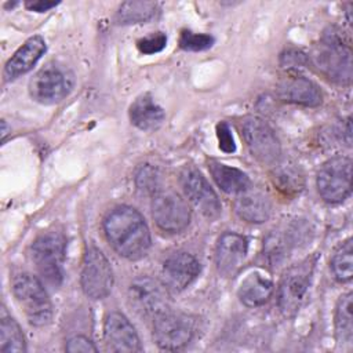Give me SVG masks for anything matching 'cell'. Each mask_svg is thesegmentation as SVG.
Here are the masks:
<instances>
[{
    "mask_svg": "<svg viewBox=\"0 0 353 353\" xmlns=\"http://www.w3.org/2000/svg\"><path fill=\"white\" fill-rule=\"evenodd\" d=\"M331 270L338 281L346 283L353 276V241L347 239L332 255Z\"/></svg>",
    "mask_w": 353,
    "mask_h": 353,
    "instance_id": "484cf974",
    "label": "cell"
},
{
    "mask_svg": "<svg viewBox=\"0 0 353 353\" xmlns=\"http://www.w3.org/2000/svg\"><path fill=\"white\" fill-rule=\"evenodd\" d=\"M65 349H66V352H70V353H76V352H84V353L98 352V347L94 345V342L90 338L84 336V335H76V336L70 338L66 342Z\"/></svg>",
    "mask_w": 353,
    "mask_h": 353,
    "instance_id": "1f68e13d",
    "label": "cell"
},
{
    "mask_svg": "<svg viewBox=\"0 0 353 353\" xmlns=\"http://www.w3.org/2000/svg\"><path fill=\"white\" fill-rule=\"evenodd\" d=\"M283 63L285 66H298V65H302L305 62V55L299 51H287L283 57Z\"/></svg>",
    "mask_w": 353,
    "mask_h": 353,
    "instance_id": "836d02e7",
    "label": "cell"
},
{
    "mask_svg": "<svg viewBox=\"0 0 353 353\" xmlns=\"http://www.w3.org/2000/svg\"><path fill=\"white\" fill-rule=\"evenodd\" d=\"M131 123L142 131L157 130L165 119V113L160 105L154 102L150 94L139 95L128 110Z\"/></svg>",
    "mask_w": 353,
    "mask_h": 353,
    "instance_id": "ffe728a7",
    "label": "cell"
},
{
    "mask_svg": "<svg viewBox=\"0 0 353 353\" xmlns=\"http://www.w3.org/2000/svg\"><path fill=\"white\" fill-rule=\"evenodd\" d=\"M66 240L59 232H46L32 244V259L41 277L52 287L63 280V261Z\"/></svg>",
    "mask_w": 353,
    "mask_h": 353,
    "instance_id": "5b68a950",
    "label": "cell"
},
{
    "mask_svg": "<svg viewBox=\"0 0 353 353\" xmlns=\"http://www.w3.org/2000/svg\"><path fill=\"white\" fill-rule=\"evenodd\" d=\"M58 6V1H47V0H29L25 3V7L30 11L36 12H46L51 8Z\"/></svg>",
    "mask_w": 353,
    "mask_h": 353,
    "instance_id": "d6a6232c",
    "label": "cell"
},
{
    "mask_svg": "<svg viewBox=\"0 0 353 353\" xmlns=\"http://www.w3.org/2000/svg\"><path fill=\"white\" fill-rule=\"evenodd\" d=\"M216 138L219 143V149L225 153H233L236 150L234 138L232 134V130L228 123L221 121L216 124Z\"/></svg>",
    "mask_w": 353,
    "mask_h": 353,
    "instance_id": "4dcf8cb0",
    "label": "cell"
},
{
    "mask_svg": "<svg viewBox=\"0 0 353 353\" xmlns=\"http://www.w3.org/2000/svg\"><path fill=\"white\" fill-rule=\"evenodd\" d=\"M273 294V283L270 279L262 276L258 272L248 274L240 284L237 295L248 307L261 306L269 301Z\"/></svg>",
    "mask_w": 353,
    "mask_h": 353,
    "instance_id": "44dd1931",
    "label": "cell"
},
{
    "mask_svg": "<svg viewBox=\"0 0 353 353\" xmlns=\"http://www.w3.org/2000/svg\"><path fill=\"white\" fill-rule=\"evenodd\" d=\"M181 186L188 200L205 216L215 219L221 214V201L205 176L193 165H186L179 174Z\"/></svg>",
    "mask_w": 353,
    "mask_h": 353,
    "instance_id": "4fadbf2b",
    "label": "cell"
},
{
    "mask_svg": "<svg viewBox=\"0 0 353 353\" xmlns=\"http://www.w3.org/2000/svg\"><path fill=\"white\" fill-rule=\"evenodd\" d=\"M248 240L243 234L234 232H225L216 243L215 265L223 277L236 276L247 256Z\"/></svg>",
    "mask_w": 353,
    "mask_h": 353,
    "instance_id": "5bb4252c",
    "label": "cell"
},
{
    "mask_svg": "<svg viewBox=\"0 0 353 353\" xmlns=\"http://www.w3.org/2000/svg\"><path fill=\"white\" fill-rule=\"evenodd\" d=\"M157 10L154 1H124L116 12V21L120 25L145 23L156 17Z\"/></svg>",
    "mask_w": 353,
    "mask_h": 353,
    "instance_id": "603a6c76",
    "label": "cell"
},
{
    "mask_svg": "<svg viewBox=\"0 0 353 353\" xmlns=\"http://www.w3.org/2000/svg\"><path fill=\"white\" fill-rule=\"evenodd\" d=\"M274 183L285 193H298L303 188V176L294 167H281L274 174Z\"/></svg>",
    "mask_w": 353,
    "mask_h": 353,
    "instance_id": "83f0119b",
    "label": "cell"
},
{
    "mask_svg": "<svg viewBox=\"0 0 353 353\" xmlns=\"http://www.w3.org/2000/svg\"><path fill=\"white\" fill-rule=\"evenodd\" d=\"M153 319V339L160 349L178 350L190 342L194 332L190 316L168 309Z\"/></svg>",
    "mask_w": 353,
    "mask_h": 353,
    "instance_id": "30bf717a",
    "label": "cell"
},
{
    "mask_svg": "<svg viewBox=\"0 0 353 353\" xmlns=\"http://www.w3.org/2000/svg\"><path fill=\"white\" fill-rule=\"evenodd\" d=\"M46 50L47 46L41 36L36 34L29 37L7 61L4 66L6 80H15L32 70L37 61L44 55Z\"/></svg>",
    "mask_w": 353,
    "mask_h": 353,
    "instance_id": "ac0fdd59",
    "label": "cell"
},
{
    "mask_svg": "<svg viewBox=\"0 0 353 353\" xmlns=\"http://www.w3.org/2000/svg\"><path fill=\"white\" fill-rule=\"evenodd\" d=\"M0 352L17 353L26 352V342L19 324L3 312L0 321Z\"/></svg>",
    "mask_w": 353,
    "mask_h": 353,
    "instance_id": "cb8c5ba5",
    "label": "cell"
},
{
    "mask_svg": "<svg viewBox=\"0 0 353 353\" xmlns=\"http://www.w3.org/2000/svg\"><path fill=\"white\" fill-rule=\"evenodd\" d=\"M321 199L330 204L345 201L352 192V159L334 156L319 170L316 179Z\"/></svg>",
    "mask_w": 353,
    "mask_h": 353,
    "instance_id": "8992f818",
    "label": "cell"
},
{
    "mask_svg": "<svg viewBox=\"0 0 353 353\" xmlns=\"http://www.w3.org/2000/svg\"><path fill=\"white\" fill-rule=\"evenodd\" d=\"M214 37L207 33H196L192 30H182L179 36V47L185 51H204L212 47Z\"/></svg>",
    "mask_w": 353,
    "mask_h": 353,
    "instance_id": "f1b7e54d",
    "label": "cell"
},
{
    "mask_svg": "<svg viewBox=\"0 0 353 353\" xmlns=\"http://www.w3.org/2000/svg\"><path fill=\"white\" fill-rule=\"evenodd\" d=\"M80 285L83 292L91 299H103L112 291L113 270L110 262L97 247H90L84 252Z\"/></svg>",
    "mask_w": 353,
    "mask_h": 353,
    "instance_id": "52a82bcc",
    "label": "cell"
},
{
    "mask_svg": "<svg viewBox=\"0 0 353 353\" xmlns=\"http://www.w3.org/2000/svg\"><path fill=\"white\" fill-rule=\"evenodd\" d=\"M72 84V77L66 69L48 63L30 79L29 92L34 101L43 105H54L70 92Z\"/></svg>",
    "mask_w": 353,
    "mask_h": 353,
    "instance_id": "8fae6325",
    "label": "cell"
},
{
    "mask_svg": "<svg viewBox=\"0 0 353 353\" xmlns=\"http://www.w3.org/2000/svg\"><path fill=\"white\" fill-rule=\"evenodd\" d=\"M12 294L23 309L30 324L46 325L52 319V303L41 281L30 273H19L12 279Z\"/></svg>",
    "mask_w": 353,
    "mask_h": 353,
    "instance_id": "277c9868",
    "label": "cell"
},
{
    "mask_svg": "<svg viewBox=\"0 0 353 353\" xmlns=\"http://www.w3.org/2000/svg\"><path fill=\"white\" fill-rule=\"evenodd\" d=\"M234 212L248 223H262L270 218L272 203L265 193L247 189L237 196Z\"/></svg>",
    "mask_w": 353,
    "mask_h": 353,
    "instance_id": "d6986e66",
    "label": "cell"
},
{
    "mask_svg": "<svg viewBox=\"0 0 353 353\" xmlns=\"http://www.w3.org/2000/svg\"><path fill=\"white\" fill-rule=\"evenodd\" d=\"M165 46H167V36L161 32L153 33V34L139 39L137 41V47H138L139 52L146 54V55L157 54V52L163 51Z\"/></svg>",
    "mask_w": 353,
    "mask_h": 353,
    "instance_id": "f546056e",
    "label": "cell"
},
{
    "mask_svg": "<svg viewBox=\"0 0 353 353\" xmlns=\"http://www.w3.org/2000/svg\"><path fill=\"white\" fill-rule=\"evenodd\" d=\"M316 262L317 255L306 256L288 268L283 274L277 290V303L280 312L285 317H292L299 310L309 290Z\"/></svg>",
    "mask_w": 353,
    "mask_h": 353,
    "instance_id": "3957f363",
    "label": "cell"
},
{
    "mask_svg": "<svg viewBox=\"0 0 353 353\" xmlns=\"http://www.w3.org/2000/svg\"><path fill=\"white\" fill-rule=\"evenodd\" d=\"M313 65L328 80L347 85L352 81V51L335 30L325 32L313 51Z\"/></svg>",
    "mask_w": 353,
    "mask_h": 353,
    "instance_id": "7a4b0ae2",
    "label": "cell"
},
{
    "mask_svg": "<svg viewBox=\"0 0 353 353\" xmlns=\"http://www.w3.org/2000/svg\"><path fill=\"white\" fill-rule=\"evenodd\" d=\"M135 186L142 194H150L153 196L154 193L159 192L160 186V176L159 172L154 167L150 164H142L138 167L135 172Z\"/></svg>",
    "mask_w": 353,
    "mask_h": 353,
    "instance_id": "4316f807",
    "label": "cell"
},
{
    "mask_svg": "<svg viewBox=\"0 0 353 353\" xmlns=\"http://www.w3.org/2000/svg\"><path fill=\"white\" fill-rule=\"evenodd\" d=\"M208 168L214 181L225 193L240 194L244 190L250 189V185H251L250 178L241 170L226 165L215 160H211L208 163Z\"/></svg>",
    "mask_w": 353,
    "mask_h": 353,
    "instance_id": "7402d4cb",
    "label": "cell"
},
{
    "mask_svg": "<svg viewBox=\"0 0 353 353\" xmlns=\"http://www.w3.org/2000/svg\"><path fill=\"white\" fill-rule=\"evenodd\" d=\"M276 94L283 102L307 108L319 106L323 101V94L319 85L299 74H288L283 77L276 85Z\"/></svg>",
    "mask_w": 353,
    "mask_h": 353,
    "instance_id": "e0dca14e",
    "label": "cell"
},
{
    "mask_svg": "<svg viewBox=\"0 0 353 353\" xmlns=\"http://www.w3.org/2000/svg\"><path fill=\"white\" fill-rule=\"evenodd\" d=\"M103 232L112 248L125 259H141L150 248L149 228L134 207L113 208L103 221Z\"/></svg>",
    "mask_w": 353,
    "mask_h": 353,
    "instance_id": "6da1fadb",
    "label": "cell"
},
{
    "mask_svg": "<svg viewBox=\"0 0 353 353\" xmlns=\"http://www.w3.org/2000/svg\"><path fill=\"white\" fill-rule=\"evenodd\" d=\"M241 137L250 153L263 165H276L281 157V145L268 123L259 117L241 121Z\"/></svg>",
    "mask_w": 353,
    "mask_h": 353,
    "instance_id": "ba28073f",
    "label": "cell"
},
{
    "mask_svg": "<svg viewBox=\"0 0 353 353\" xmlns=\"http://www.w3.org/2000/svg\"><path fill=\"white\" fill-rule=\"evenodd\" d=\"M352 292L342 295L335 309V336L342 345L353 341V320H352Z\"/></svg>",
    "mask_w": 353,
    "mask_h": 353,
    "instance_id": "d4e9b609",
    "label": "cell"
},
{
    "mask_svg": "<svg viewBox=\"0 0 353 353\" xmlns=\"http://www.w3.org/2000/svg\"><path fill=\"white\" fill-rule=\"evenodd\" d=\"M130 305L143 316L156 317L170 309L168 288L156 279L141 276L131 281L128 287Z\"/></svg>",
    "mask_w": 353,
    "mask_h": 353,
    "instance_id": "7c38bea8",
    "label": "cell"
},
{
    "mask_svg": "<svg viewBox=\"0 0 353 353\" xmlns=\"http://www.w3.org/2000/svg\"><path fill=\"white\" fill-rule=\"evenodd\" d=\"M200 269L196 256L189 252H175L163 263L161 281L171 291H182L196 280Z\"/></svg>",
    "mask_w": 353,
    "mask_h": 353,
    "instance_id": "2e32d148",
    "label": "cell"
},
{
    "mask_svg": "<svg viewBox=\"0 0 353 353\" xmlns=\"http://www.w3.org/2000/svg\"><path fill=\"white\" fill-rule=\"evenodd\" d=\"M188 201L174 190H159L152 196V216L159 229L181 233L190 223Z\"/></svg>",
    "mask_w": 353,
    "mask_h": 353,
    "instance_id": "9c48e42d",
    "label": "cell"
},
{
    "mask_svg": "<svg viewBox=\"0 0 353 353\" xmlns=\"http://www.w3.org/2000/svg\"><path fill=\"white\" fill-rule=\"evenodd\" d=\"M103 338L109 350L117 353L141 352V341L130 320L120 312H110L103 323Z\"/></svg>",
    "mask_w": 353,
    "mask_h": 353,
    "instance_id": "9a60e30c",
    "label": "cell"
}]
</instances>
